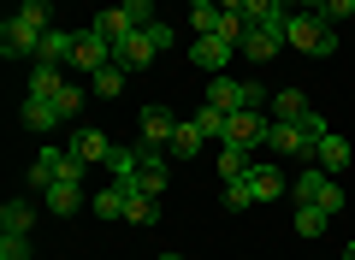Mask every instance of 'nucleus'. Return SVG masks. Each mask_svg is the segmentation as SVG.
I'll return each instance as SVG.
<instances>
[{
	"mask_svg": "<svg viewBox=\"0 0 355 260\" xmlns=\"http://www.w3.org/2000/svg\"><path fill=\"white\" fill-rule=\"evenodd\" d=\"M60 177H83V160H77V154L71 148H42L36 154V166H30V184H42V189H48V184H60Z\"/></svg>",
	"mask_w": 355,
	"mask_h": 260,
	"instance_id": "6",
	"label": "nucleus"
},
{
	"mask_svg": "<svg viewBox=\"0 0 355 260\" xmlns=\"http://www.w3.org/2000/svg\"><path fill=\"white\" fill-rule=\"evenodd\" d=\"M266 130H272V119H261L254 107H243V112H225V137H219V142H237V148H261Z\"/></svg>",
	"mask_w": 355,
	"mask_h": 260,
	"instance_id": "5",
	"label": "nucleus"
},
{
	"mask_svg": "<svg viewBox=\"0 0 355 260\" xmlns=\"http://www.w3.org/2000/svg\"><path fill=\"white\" fill-rule=\"evenodd\" d=\"M320 137H326V119L320 112H308V119H272V130H266V148L272 154H291V160H302V154L320 148Z\"/></svg>",
	"mask_w": 355,
	"mask_h": 260,
	"instance_id": "2",
	"label": "nucleus"
},
{
	"mask_svg": "<svg viewBox=\"0 0 355 260\" xmlns=\"http://www.w3.org/2000/svg\"><path fill=\"white\" fill-rule=\"evenodd\" d=\"M160 260H184V254H160Z\"/></svg>",
	"mask_w": 355,
	"mask_h": 260,
	"instance_id": "39",
	"label": "nucleus"
},
{
	"mask_svg": "<svg viewBox=\"0 0 355 260\" xmlns=\"http://www.w3.org/2000/svg\"><path fill=\"white\" fill-rule=\"evenodd\" d=\"M125 12L137 18V30H148L154 24V0H125Z\"/></svg>",
	"mask_w": 355,
	"mask_h": 260,
	"instance_id": "34",
	"label": "nucleus"
},
{
	"mask_svg": "<svg viewBox=\"0 0 355 260\" xmlns=\"http://www.w3.org/2000/svg\"><path fill=\"white\" fill-rule=\"evenodd\" d=\"M190 6H219V0H190Z\"/></svg>",
	"mask_w": 355,
	"mask_h": 260,
	"instance_id": "37",
	"label": "nucleus"
},
{
	"mask_svg": "<svg viewBox=\"0 0 355 260\" xmlns=\"http://www.w3.org/2000/svg\"><path fill=\"white\" fill-rule=\"evenodd\" d=\"M284 48L308 53V60H326V53H338L331 18H326V12H302V6H291V12H284Z\"/></svg>",
	"mask_w": 355,
	"mask_h": 260,
	"instance_id": "1",
	"label": "nucleus"
},
{
	"mask_svg": "<svg viewBox=\"0 0 355 260\" xmlns=\"http://www.w3.org/2000/svg\"><path fill=\"white\" fill-rule=\"evenodd\" d=\"M249 148H237V142H219V177H249Z\"/></svg>",
	"mask_w": 355,
	"mask_h": 260,
	"instance_id": "24",
	"label": "nucleus"
},
{
	"mask_svg": "<svg viewBox=\"0 0 355 260\" xmlns=\"http://www.w3.org/2000/svg\"><path fill=\"white\" fill-rule=\"evenodd\" d=\"M249 189H254V207H266V201L284 196V172L279 166H249Z\"/></svg>",
	"mask_w": 355,
	"mask_h": 260,
	"instance_id": "14",
	"label": "nucleus"
},
{
	"mask_svg": "<svg viewBox=\"0 0 355 260\" xmlns=\"http://www.w3.org/2000/svg\"><path fill=\"white\" fill-rule=\"evenodd\" d=\"M71 65H77V71H89V77H95L101 65H113V42H101L95 30H83V36H77V53H71Z\"/></svg>",
	"mask_w": 355,
	"mask_h": 260,
	"instance_id": "12",
	"label": "nucleus"
},
{
	"mask_svg": "<svg viewBox=\"0 0 355 260\" xmlns=\"http://www.w3.org/2000/svg\"><path fill=\"white\" fill-rule=\"evenodd\" d=\"M261 101H266L261 83H237V77H214L207 83V107H219V112H243V107L261 112Z\"/></svg>",
	"mask_w": 355,
	"mask_h": 260,
	"instance_id": "3",
	"label": "nucleus"
},
{
	"mask_svg": "<svg viewBox=\"0 0 355 260\" xmlns=\"http://www.w3.org/2000/svg\"><path fill=\"white\" fill-rule=\"evenodd\" d=\"M30 225H36V207H30V201H6V207H0V231L30 236Z\"/></svg>",
	"mask_w": 355,
	"mask_h": 260,
	"instance_id": "21",
	"label": "nucleus"
},
{
	"mask_svg": "<svg viewBox=\"0 0 355 260\" xmlns=\"http://www.w3.org/2000/svg\"><path fill=\"white\" fill-rule=\"evenodd\" d=\"M125 219H130V225H160V196L130 189V196H125Z\"/></svg>",
	"mask_w": 355,
	"mask_h": 260,
	"instance_id": "20",
	"label": "nucleus"
},
{
	"mask_svg": "<svg viewBox=\"0 0 355 260\" xmlns=\"http://www.w3.org/2000/svg\"><path fill=\"white\" fill-rule=\"evenodd\" d=\"M71 154L83 166H113V142H107V130H71Z\"/></svg>",
	"mask_w": 355,
	"mask_h": 260,
	"instance_id": "11",
	"label": "nucleus"
},
{
	"mask_svg": "<svg viewBox=\"0 0 355 260\" xmlns=\"http://www.w3.org/2000/svg\"><path fill=\"white\" fill-rule=\"evenodd\" d=\"M237 53H249V65L279 60V53H284V18H279V24H249V36H243Z\"/></svg>",
	"mask_w": 355,
	"mask_h": 260,
	"instance_id": "7",
	"label": "nucleus"
},
{
	"mask_svg": "<svg viewBox=\"0 0 355 260\" xmlns=\"http://www.w3.org/2000/svg\"><path fill=\"white\" fill-rule=\"evenodd\" d=\"M225 207H254V189H249V177H225Z\"/></svg>",
	"mask_w": 355,
	"mask_h": 260,
	"instance_id": "29",
	"label": "nucleus"
},
{
	"mask_svg": "<svg viewBox=\"0 0 355 260\" xmlns=\"http://www.w3.org/2000/svg\"><path fill=\"white\" fill-rule=\"evenodd\" d=\"M296 201H314V207H326V213H343V189L331 184L326 166H302V172H296Z\"/></svg>",
	"mask_w": 355,
	"mask_h": 260,
	"instance_id": "4",
	"label": "nucleus"
},
{
	"mask_svg": "<svg viewBox=\"0 0 355 260\" xmlns=\"http://www.w3.org/2000/svg\"><path fill=\"white\" fill-rule=\"evenodd\" d=\"M89 30H95V36H101V42H113V48H119V42H125L130 30H137V18H130L125 6H107V12L95 18V24H89Z\"/></svg>",
	"mask_w": 355,
	"mask_h": 260,
	"instance_id": "15",
	"label": "nucleus"
},
{
	"mask_svg": "<svg viewBox=\"0 0 355 260\" xmlns=\"http://www.w3.org/2000/svg\"><path fill=\"white\" fill-rule=\"evenodd\" d=\"M314 160H320V166H326V172H331V177H338V172H343V166H349V142H343V137H338V130H326V137H320V148H314Z\"/></svg>",
	"mask_w": 355,
	"mask_h": 260,
	"instance_id": "18",
	"label": "nucleus"
},
{
	"mask_svg": "<svg viewBox=\"0 0 355 260\" xmlns=\"http://www.w3.org/2000/svg\"><path fill=\"white\" fill-rule=\"evenodd\" d=\"M125 196H130V189L113 177V184H107L101 196H95V219H125Z\"/></svg>",
	"mask_w": 355,
	"mask_h": 260,
	"instance_id": "23",
	"label": "nucleus"
},
{
	"mask_svg": "<svg viewBox=\"0 0 355 260\" xmlns=\"http://www.w3.org/2000/svg\"><path fill=\"white\" fill-rule=\"evenodd\" d=\"M320 12H326V18H355V0H326Z\"/></svg>",
	"mask_w": 355,
	"mask_h": 260,
	"instance_id": "35",
	"label": "nucleus"
},
{
	"mask_svg": "<svg viewBox=\"0 0 355 260\" xmlns=\"http://www.w3.org/2000/svg\"><path fill=\"white\" fill-rule=\"evenodd\" d=\"M172 137H178V119L166 107H142V119H137V142L142 148H172Z\"/></svg>",
	"mask_w": 355,
	"mask_h": 260,
	"instance_id": "9",
	"label": "nucleus"
},
{
	"mask_svg": "<svg viewBox=\"0 0 355 260\" xmlns=\"http://www.w3.org/2000/svg\"><path fill=\"white\" fill-rule=\"evenodd\" d=\"M296 6H302V12H320V6H326V0H296Z\"/></svg>",
	"mask_w": 355,
	"mask_h": 260,
	"instance_id": "36",
	"label": "nucleus"
},
{
	"mask_svg": "<svg viewBox=\"0 0 355 260\" xmlns=\"http://www.w3.org/2000/svg\"><path fill=\"white\" fill-rule=\"evenodd\" d=\"M53 107H60L65 119H77V107H83V89H77V83H65L60 95H53Z\"/></svg>",
	"mask_w": 355,
	"mask_h": 260,
	"instance_id": "33",
	"label": "nucleus"
},
{
	"mask_svg": "<svg viewBox=\"0 0 355 260\" xmlns=\"http://www.w3.org/2000/svg\"><path fill=\"white\" fill-rule=\"evenodd\" d=\"M89 89H95V95H101V101H113V95H125V65H101V71H95V77H89Z\"/></svg>",
	"mask_w": 355,
	"mask_h": 260,
	"instance_id": "22",
	"label": "nucleus"
},
{
	"mask_svg": "<svg viewBox=\"0 0 355 260\" xmlns=\"http://www.w3.org/2000/svg\"><path fill=\"white\" fill-rule=\"evenodd\" d=\"M343 260H355V243H349V248H343Z\"/></svg>",
	"mask_w": 355,
	"mask_h": 260,
	"instance_id": "38",
	"label": "nucleus"
},
{
	"mask_svg": "<svg viewBox=\"0 0 355 260\" xmlns=\"http://www.w3.org/2000/svg\"><path fill=\"white\" fill-rule=\"evenodd\" d=\"M190 30L196 36H214L219 30V6H190Z\"/></svg>",
	"mask_w": 355,
	"mask_h": 260,
	"instance_id": "30",
	"label": "nucleus"
},
{
	"mask_svg": "<svg viewBox=\"0 0 355 260\" xmlns=\"http://www.w3.org/2000/svg\"><path fill=\"white\" fill-rule=\"evenodd\" d=\"M65 89V77H60V65H36L30 71V95H42V101H53Z\"/></svg>",
	"mask_w": 355,
	"mask_h": 260,
	"instance_id": "26",
	"label": "nucleus"
},
{
	"mask_svg": "<svg viewBox=\"0 0 355 260\" xmlns=\"http://www.w3.org/2000/svg\"><path fill=\"white\" fill-rule=\"evenodd\" d=\"M0 260H30V236H12V231H0Z\"/></svg>",
	"mask_w": 355,
	"mask_h": 260,
	"instance_id": "31",
	"label": "nucleus"
},
{
	"mask_svg": "<svg viewBox=\"0 0 355 260\" xmlns=\"http://www.w3.org/2000/svg\"><path fill=\"white\" fill-rule=\"evenodd\" d=\"M231 53H237V48H231L225 36H196L190 42V65H196V71H214V77H225Z\"/></svg>",
	"mask_w": 355,
	"mask_h": 260,
	"instance_id": "10",
	"label": "nucleus"
},
{
	"mask_svg": "<svg viewBox=\"0 0 355 260\" xmlns=\"http://www.w3.org/2000/svg\"><path fill=\"white\" fill-rule=\"evenodd\" d=\"M48 207L60 213V219H71V213L83 207V177H60V184H48Z\"/></svg>",
	"mask_w": 355,
	"mask_h": 260,
	"instance_id": "16",
	"label": "nucleus"
},
{
	"mask_svg": "<svg viewBox=\"0 0 355 260\" xmlns=\"http://www.w3.org/2000/svg\"><path fill=\"white\" fill-rule=\"evenodd\" d=\"M71 53H77V36H71V30H48L42 48H36V65H71Z\"/></svg>",
	"mask_w": 355,
	"mask_h": 260,
	"instance_id": "13",
	"label": "nucleus"
},
{
	"mask_svg": "<svg viewBox=\"0 0 355 260\" xmlns=\"http://www.w3.org/2000/svg\"><path fill=\"white\" fill-rule=\"evenodd\" d=\"M326 225H331L326 207H314V201H296V236H320Z\"/></svg>",
	"mask_w": 355,
	"mask_h": 260,
	"instance_id": "25",
	"label": "nucleus"
},
{
	"mask_svg": "<svg viewBox=\"0 0 355 260\" xmlns=\"http://www.w3.org/2000/svg\"><path fill=\"white\" fill-rule=\"evenodd\" d=\"M36 48H42V30H30L18 12L0 24V53H6V60H36Z\"/></svg>",
	"mask_w": 355,
	"mask_h": 260,
	"instance_id": "8",
	"label": "nucleus"
},
{
	"mask_svg": "<svg viewBox=\"0 0 355 260\" xmlns=\"http://www.w3.org/2000/svg\"><path fill=\"white\" fill-rule=\"evenodd\" d=\"M202 142H214V137H207L196 119H178V137H172V154H178V160H196V154H202Z\"/></svg>",
	"mask_w": 355,
	"mask_h": 260,
	"instance_id": "17",
	"label": "nucleus"
},
{
	"mask_svg": "<svg viewBox=\"0 0 355 260\" xmlns=\"http://www.w3.org/2000/svg\"><path fill=\"white\" fill-rule=\"evenodd\" d=\"M60 119H65V112L53 107V101H42V95H24V124H30V130H60Z\"/></svg>",
	"mask_w": 355,
	"mask_h": 260,
	"instance_id": "19",
	"label": "nucleus"
},
{
	"mask_svg": "<svg viewBox=\"0 0 355 260\" xmlns=\"http://www.w3.org/2000/svg\"><path fill=\"white\" fill-rule=\"evenodd\" d=\"M272 112H279V119H308V112H314V107H308V95H302V89H279V101H272Z\"/></svg>",
	"mask_w": 355,
	"mask_h": 260,
	"instance_id": "27",
	"label": "nucleus"
},
{
	"mask_svg": "<svg viewBox=\"0 0 355 260\" xmlns=\"http://www.w3.org/2000/svg\"><path fill=\"white\" fill-rule=\"evenodd\" d=\"M18 18H24L30 30H42V36L53 30V12H48V0H18Z\"/></svg>",
	"mask_w": 355,
	"mask_h": 260,
	"instance_id": "28",
	"label": "nucleus"
},
{
	"mask_svg": "<svg viewBox=\"0 0 355 260\" xmlns=\"http://www.w3.org/2000/svg\"><path fill=\"white\" fill-rule=\"evenodd\" d=\"M196 124H202L207 137H225V112H219V107H207V101H202V112H196Z\"/></svg>",
	"mask_w": 355,
	"mask_h": 260,
	"instance_id": "32",
	"label": "nucleus"
}]
</instances>
